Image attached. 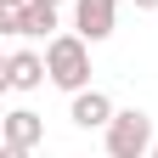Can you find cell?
<instances>
[{
	"label": "cell",
	"mask_w": 158,
	"mask_h": 158,
	"mask_svg": "<svg viewBox=\"0 0 158 158\" xmlns=\"http://www.w3.org/2000/svg\"><path fill=\"white\" fill-rule=\"evenodd\" d=\"M45 68H51V85L56 90H85L90 85V40L79 28H62L56 40H45Z\"/></svg>",
	"instance_id": "6da1fadb"
},
{
	"label": "cell",
	"mask_w": 158,
	"mask_h": 158,
	"mask_svg": "<svg viewBox=\"0 0 158 158\" xmlns=\"http://www.w3.org/2000/svg\"><path fill=\"white\" fill-rule=\"evenodd\" d=\"M152 118L141 113V107H118L113 113V124L102 130V147H107V158H147L152 152Z\"/></svg>",
	"instance_id": "7a4b0ae2"
},
{
	"label": "cell",
	"mask_w": 158,
	"mask_h": 158,
	"mask_svg": "<svg viewBox=\"0 0 158 158\" xmlns=\"http://www.w3.org/2000/svg\"><path fill=\"white\" fill-rule=\"evenodd\" d=\"M0 28L23 34V40H56L62 34V17H56V6H45V0H28L23 11H0Z\"/></svg>",
	"instance_id": "3957f363"
},
{
	"label": "cell",
	"mask_w": 158,
	"mask_h": 158,
	"mask_svg": "<svg viewBox=\"0 0 158 158\" xmlns=\"http://www.w3.org/2000/svg\"><path fill=\"white\" fill-rule=\"evenodd\" d=\"M113 113H118V107H113V96H107V90H96V85H85V90H73V96H68V118H73L79 130H107V124H113Z\"/></svg>",
	"instance_id": "277c9868"
},
{
	"label": "cell",
	"mask_w": 158,
	"mask_h": 158,
	"mask_svg": "<svg viewBox=\"0 0 158 158\" xmlns=\"http://www.w3.org/2000/svg\"><path fill=\"white\" fill-rule=\"evenodd\" d=\"M73 28L85 34L90 45H102L118 28V0H73Z\"/></svg>",
	"instance_id": "5b68a950"
},
{
	"label": "cell",
	"mask_w": 158,
	"mask_h": 158,
	"mask_svg": "<svg viewBox=\"0 0 158 158\" xmlns=\"http://www.w3.org/2000/svg\"><path fill=\"white\" fill-rule=\"evenodd\" d=\"M45 79H51V68H45V51H11L6 56V85L11 90H40V85H45Z\"/></svg>",
	"instance_id": "8992f818"
},
{
	"label": "cell",
	"mask_w": 158,
	"mask_h": 158,
	"mask_svg": "<svg viewBox=\"0 0 158 158\" xmlns=\"http://www.w3.org/2000/svg\"><path fill=\"white\" fill-rule=\"evenodd\" d=\"M0 141H11V147H40V141H45V118H40L34 107H11L6 124H0Z\"/></svg>",
	"instance_id": "52a82bcc"
},
{
	"label": "cell",
	"mask_w": 158,
	"mask_h": 158,
	"mask_svg": "<svg viewBox=\"0 0 158 158\" xmlns=\"http://www.w3.org/2000/svg\"><path fill=\"white\" fill-rule=\"evenodd\" d=\"M0 158H34V147H11V141H6V147H0Z\"/></svg>",
	"instance_id": "ba28073f"
},
{
	"label": "cell",
	"mask_w": 158,
	"mask_h": 158,
	"mask_svg": "<svg viewBox=\"0 0 158 158\" xmlns=\"http://www.w3.org/2000/svg\"><path fill=\"white\" fill-rule=\"evenodd\" d=\"M130 6H135V11H158V0H130Z\"/></svg>",
	"instance_id": "9c48e42d"
},
{
	"label": "cell",
	"mask_w": 158,
	"mask_h": 158,
	"mask_svg": "<svg viewBox=\"0 0 158 158\" xmlns=\"http://www.w3.org/2000/svg\"><path fill=\"white\" fill-rule=\"evenodd\" d=\"M147 158H158V141H152V152H147Z\"/></svg>",
	"instance_id": "30bf717a"
},
{
	"label": "cell",
	"mask_w": 158,
	"mask_h": 158,
	"mask_svg": "<svg viewBox=\"0 0 158 158\" xmlns=\"http://www.w3.org/2000/svg\"><path fill=\"white\" fill-rule=\"evenodd\" d=\"M45 6H62V0H45Z\"/></svg>",
	"instance_id": "8fae6325"
}]
</instances>
